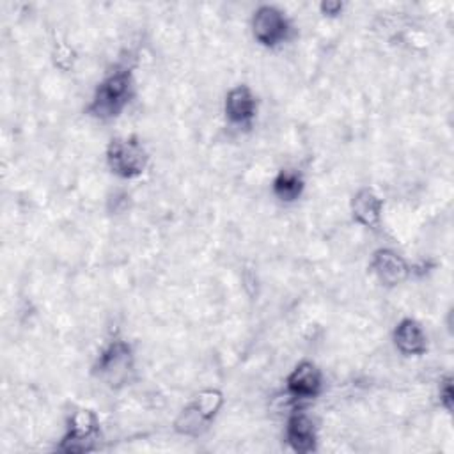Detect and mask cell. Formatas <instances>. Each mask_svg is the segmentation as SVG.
<instances>
[{
	"label": "cell",
	"mask_w": 454,
	"mask_h": 454,
	"mask_svg": "<svg viewBox=\"0 0 454 454\" xmlns=\"http://www.w3.org/2000/svg\"><path fill=\"white\" fill-rule=\"evenodd\" d=\"M133 94V78L128 67H117L106 74L96 87L94 98L89 105V114L98 119H114L129 103Z\"/></svg>",
	"instance_id": "6da1fadb"
},
{
	"label": "cell",
	"mask_w": 454,
	"mask_h": 454,
	"mask_svg": "<svg viewBox=\"0 0 454 454\" xmlns=\"http://www.w3.org/2000/svg\"><path fill=\"white\" fill-rule=\"evenodd\" d=\"M110 170L124 179L138 177L147 167V153L137 138H114L106 147Z\"/></svg>",
	"instance_id": "7a4b0ae2"
},
{
	"label": "cell",
	"mask_w": 454,
	"mask_h": 454,
	"mask_svg": "<svg viewBox=\"0 0 454 454\" xmlns=\"http://www.w3.org/2000/svg\"><path fill=\"white\" fill-rule=\"evenodd\" d=\"M94 371L101 380H105L112 387L126 383L133 371V355L129 344L121 339L112 340L101 351L94 365Z\"/></svg>",
	"instance_id": "3957f363"
},
{
	"label": "cell",
	"mask_w": 454,
	"mask_h": 454,
	"mask_svg": "<svg viewBox=\"0 0 454 454\" xmlns=\"http://www.w3.org/2000/svg\"><path fill=\"white\" fill-rule=\"evenodd\" d=\"M252 32L257 43L275 48L287 41L291 25L287 16L275 5H261L252 16Z\"/></svg>",
	"instance_id": "277c9868"
},
{
	"label": "cell",
	"mask_w": 454,
	"mask_h": 454,
	"mask_svg": "<svg viewBox=\"0 0 454 454\" xmlns=\"http://www.w3.org/2000/svg\"><path fill=\"white\" fill-rule=\"evenodd\" d=\"M99 431V420L92 410H78L69 419V427L62 438L60 449L66 452H83L92 449V442Z\"/></svg>",
	"instance_id": "5b68a950"
},
{
	"label": "cell",
	"mask_w": 454,
	"mask_h": 454,
	"mask_svg": "<svg viewBox=\"0 0 454 454\" xmlns=\"http://www.w3.org/2000/svg\"><path fill=\"white\" fill-rule=\"evenodd\" d=\"M321 372L309 360L300 362L286 380V390L296 401L314 399L321 392Z\"/></svg>",
	"instance_id": "8992f818"
},
{
	"label": "cell",
	"mask_w": 454,
	"mask_h": 454,
	"mask_svg": "<svg viewBox=\"0 0 454 454\" xmlns=\"http://www.w3.org/2000/svg\"><path fill=\"white\" fill-rule=\"evenodd\" d=\"M371 268L378 280L385 286H397L408 277V264L406 261L390 248H380L372 254Z\"/></svg>",
	"instance_id": "52a82bcc"
},
{
	"label": "cell",
	"mask_w": 454,
	"mask_h": 454,
	"mask_svg": "<svg viewBox=\"0 0 454 454\" xmlns=\"http://www.w3.org/2000/svg\"><path fill=\"white\" fill-rule=\"evenodd\" d=\"M255 98L247 85H236L225 96V115L232 124L248 126L255 115Z\"/></svg>",
	"instance_id": "ba28073f"
},
{
	"label": "cell",
	"mask_w": 454,
	"mask_h": 454,
	"mask_svg": "<svg viewBox=\"0 0 454 454\" xmlns=\"http://www.w3.org/2000/svg\"><path fill=\"white\" fill-rule=\"evenodd\" d=\"M286 440L294 452H310L316 449V426L303 413L296 411L287 419L286 426Z\"/></svg>",
	"instance_id": "9c48e42d"
},
{
	"label": "cell",
	"mask_w": 454,
	"mask_h": 454,
	"mask_svg": "<svg viewBox=\"0 0 454 454\" xmlns=\"http://www.w3.org/2000/svg\"><path fill=\"white\" fill-rule=\"evenodd\" d=\"M394 342L395 348L406 356H419L427 349L426 333L422 326L411 317L401 319L397 323L394 330Z\"/></svg>",
	"instance_id": "30bf717a"
},
{
	"label": "cell",
	"mask_w": 454,
	"mask_h": 454,
	"mask_svg": "<svg viewBox=\"0 0 454 454\" xmlns=\"http://www.w3.org/2000/svg\"><path fill=\"white\" fill-rule=\"evenodd\" d=\"M381 211L383 200L371 188H362L355 193L351 200V213L360 225L376 229L381 222Z\"/></svg>",
	"instance_id": "8fae6325"
},
{
	"label": "cell",
	"mask_w": 454,
	"mask_h": 454,
	"mask_svg": "<svg viewBox=\"0 0 454 454\" xmlns=\"http://www.w3.org/2000/svg\"><path fill=\"white\" fill-rule=\"evenodd\" d=\"M303 192V179L294 170H280L273 179V193L282 202L296 200Z\"/></svg>",
	"instance_id": "7c38bea8"
},
{
	"label": "cell",
	"mask_w": 454,
	"mask_h": 454,
	"mask_svg": "<svg viewBox=\"0 0 454 454\" xmlns=\"http://www.w3.org/2000/svg\"><path fill=\"white\" fill-rule=\"evenodd\" d=\"M222 403H223V399L218 390H204L193 401V404L202 411V415L207 420H213V417L218 413Z\"/></svg>",
	"instance_id": "4fadbf2b"
},
{
	"label": "cell",
	"mask_w": 454,
	"mask_h": 454,
	"mask_svg": "<svg viewBox=\"0 0 454 454\" xmlns=\"http://www.w3.org/2000/svg\"><path fill=\"white\" fill-rule=\"evenodd\" d=\"M440 403L445 406V410L452 408V385H450V378L443 380L440 383Z\"/></svg>",
	"instance_id": "5bb4252c"
},
{
	"label": "cell",
	"mask_w": 454,
	"mask_h": 454,
	"mask_svg": "<svg viewBox=\"0 0 454 454\" xmlns=\"http://www.w3.org/2000/svg\"><path fill=\"white\" fill-rule=\"evenodd\" d=\"M340 9H342V4H340V2H323V4H321V11H323L325 14H330V16L339 14Z\"/></svg>",
	"instance_id": "9a60e30c"
}]
</instances>
